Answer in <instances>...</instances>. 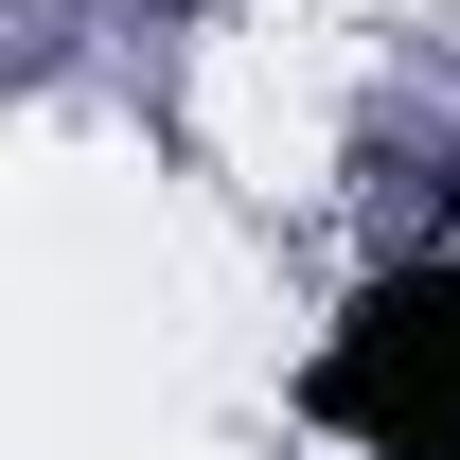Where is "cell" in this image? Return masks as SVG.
Returning a JSON list of instances; mask_svg holds the SVG:
<instances>
[{
  "label": "cell",
  "instance_id": "obj_1",
  "mask_svg": "<svg viewBox=\"0 0 460 460\" xmlns=\"http://www.w3.org/2000/svg\"><path fill=\"white\" fill-rule=\"evenodd\" d=\"M301 407L337 443H372V460H460V248L443 266H390L354 301L319 337V372H301Z\"/></svg>",
  "mask_w": 460,
  "mask_h": 460
}]
</instances>
